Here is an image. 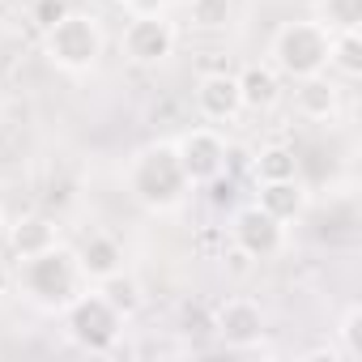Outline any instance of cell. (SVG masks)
Returning <instances> with one entry per match:
<instances>
[{"mask_svg": "<svg viewBox=\"0 0 362 362\" xmlns=\"http://www.w3.org/2000/svg\"><path fill=\"white\" fill-rule=\"evenodd\" d=\"M64 13H69V0H35V22H39L43 30L56 26Z\"/></svg>", "mask_w": 362, "mask_h": 362, "instance_id": "7402d4cb", "label": "cell"}, {"mask_svg": "<svg viewBox=\"0 0 362 362\" xmlns=\"http://www.w3.org/2000/svg\"><path fill=\"white\" fill-rule=\"evenodd\" d=\"M298 175V153L290 145H264L256 158V179L269 184V179H294Z\"/></svg>", "mask_w": 362, "mask_h": 362, "instance_id": "ac0fdd59", "label": "cell"}, {"mask_svg": "<svg viewBox=\"0 0 362 362\" xmlns=\"http://www.w3.org/2000/svg\"><path fill=\"white\" fill-rule=\"evenodd\" d=\"M64 328H69V341L86 354H107L115 341H119V328H124V315L98 294V290H86L77 294L69 307H64Z\"/></svg>", "mask_w": 362, "mask_h": 362, "instance_id": "5b68a950", "label": "cell"}, {"mask_svg": "<svg viewBox=\"0 0 362 362\" xmlns=\"http://www.w3.org/2000/svg\"><path fill=\"white\" fill-rule=\"evenodd\" d=\"M230 239H235V247H239L243 256L269 260V256H277L281 243H286V222H277L273 214H264L260 205H252V209H239V214H235Z\"/></svg>", "mask_w": 362, "mask_h": 362, "instance_id": "52a82bcc", "label": "cell"}, {"mask_svg": "<svg viewBox=\"0 0 362 362\" xmlns=\"http://www.w3.org/2000/svg\"><path fill=\"white\" fill-rule=\"evenodd\" d=\"M192 22L201 30H218L230 22V0H192Z\"/></svg>", "mask_w": 362, "mask_h": 362, "instance_id": "44dd1931", "label": "cell"}, {"mask_svg": "<svg viewBox=\"0 0 362 362\" xmlns=\"http://www.w3.org/2000/svg\"><path fill=\"white\" fill-rule=\"evenodd\" d=\"M56 243H60V235H56V222H52V218H43V214L18 218V222L9 226V252H13L18 260L43 256V252H52Z\"/></svg>", "mask_w": 362, "mask_h": 362, "instance_id": "7c38bea8", "label": "cell"}, {"mask_svg": "<svg viewBox=\"0 0 362 362\" xmlns=\"http://www.w3.org/2000/svg\"><path fill=\"white\" fill-rule=\"evenodd\" d=\"M328 69L341 77H362V30H332L328 39Z\"/></svg>", "mask_w": 362, "mask_h": 362, "instance_id": "2e32d148", "label": "cell"}, {"mask_svg": "<svg viewBox=\"0 0 362 362\" xmlns=\"http://www.w3.org/2000/svg\"><path fill=\"white\" fill-rule=\"evenodd\" d=\"M175 153H179V166H184L188 184H218L226 175V141L214 132V128H188L184 136L175 141Z\"/></svg>", "mask_w": 362, "mask_h": 362, "instance_id": "8992f818", "label": "cell"}, {"mask_svg": "<svg viewBox=\"0 0 362 362\" xmlns=\"http://www.w3.org/2000/svg\"><path fill=\"white\" fill-rule=\"evenodd\" d=\"M197 111L214 124H230L239 111H243V98H239V77L235 73H205L197 81Z\"/></svg>", "mask_w": 362, "mask_h": 362, "instance_id": "30bf717a", "label": "cell"}, {"mask_svg": "<svg viewBox=\"0 0 362 362\" xmlns=\"http://www.w3.org/2000/svg\"><path fill=\"white\" fill-rule=\"evenodd\" d=\"M337 337H341V358L345 362H358L362 358V307L349 303L341 324H337Z\"/></svg>", "mask_w": 362, "mask_h": 362, "instance_id": "ffe728a7", "label": "cell"}, {"mask_svg": "<svg viewBox=\"0 0 362 362\" xmlns=\"http://www.w3.org/2000/svg\"><path fill=\"white\" fill-rule=\"evenodd\" d=\"M94 290L128 320V315H136L141 311V303H145V294H141V281L136 277H128L124 269L119 273H111V277H103V281H94Z\"/></svg>", "mask_w": 362, "mask_h": 362, "instance_id": "e0dca14e", "label": "cell"}, {"mask_svg": "<svg viewBox=\"0 0 362 362\" xmlns=\"http://www.w3.org/2000/svg\"><path fill=\"white\" fill-rule=\"evenodd\" d=\"M170 52H175V30H170L166 18L141 13V18L128 22V30H124V56H128L132 64L149 69V64H162Z\"/></svg>", "mask_w": 362, "mask_h": 362, "instance_id": "ba28073f", "label": "cell"}, {"mask_svg": "<svg viewBox=\"0 0 362 362\" xmlns=\"http://www.w3.org/2000/svg\"><path fill=\"white\" fill-rule=\"evenodd\" d=\"M320 26L332 30H358L362 26V0H320Z\"/></svg>", "mask_w": 362, "mask_h": 362, "instance_id": "d6986e66", "label": "cell"}, {"mask_svg": "<svg viewBox=\"0 0 362 362\" xmlns=\"http://www.w3.org/2000/svg\"><path fill=\"white\" fill-rule=\"evenodd\" d=\"M43 47H47V60L64 73H90L103 56V26L98 18L90 13H64L56 26L43 30Z\"/></svg>", "mask_w": 362, "mask_h": 362, "instance_id": "3957f363", "label": "cell"}, {"mask_svg": "<svg viewBox=\"0 0 362 362\" xmlns=\"http://www.w3.org/2000/svg\"><path fill=\"white\" fill-rule=\"evenodd\" d=\"M22 286H26V294H30L39 307H69V303L81 294L86 273H81V264H77V252H69V247L56 243V247L43 252V256L22 260Z\"/></svg>", "mask_w": 362, "mask_h": 362, "instance_id": "7a4b0ae2", "label": "cell"}, {"mask_svg": "<svg viewBox=\"0 0 362 362\" xmlns=\"http://www.w3.org/2000/svg\"><path fill=\"white\" fill-rule=\"evenodd\" d=\"M0 226H5V214H0Z\"/></svg>", "mask_w": 362, "mask_h": 362, "instance_id": "cb8c5ba5", "label": "cell"}, {"mask_svg": "<svg viewBox=\"0 0 362 362\" xmlns=\"http://www.w3.org/2000/svg\"><path fill=\"white\" fill-rule=\"evenodd\" d=\"M77 264H81L86 281H103V277H111V273L124 269V247H119L111 235L94 230V235L77 247Z\"/></svg>", "mask_w": 362, "mask_h": 362, "instance_id": "5bb4252c", "label": "cell"}, {"mask_svg": "<svg viewBox=\"0 0 362 362\" xmlns=\"http://www.w3.org/2000/svg\"><path fill=\"white\" fill-rule=\"evenodd\" d=\"M9 286H13V269H9V260H5V256H0V294H5Z\"/></svg>", "mask_w": 362, "mask_h": 362, "instance_id": "603a6c76", "label": "cell"}, {"mask_svg": "<svg viewBox=\"0 0 362 362\" xmlns=\"http://www.w3.org/2000/svg\"><path fill=\"white\" fill-rule=\"evenodd\" d=\"M328 30L320 22H286L277 35H273V69L290 81L298 77H311V73H324L328 69Z\"/></svg>", "mask_w": 362, "mask_h": 362, "instance_id": "277c9868", "label": "cell"}, {"mask_svg": "<svg viewBox=\"0 0 362 362\" xmlns=\"http://www.w3.org/2000/svg\"><path fill=\"white\" fill-rule=\"evenodd\" d=\"M294 111L311 124H324L341 111V90L324 77V73H311V77H298L294 86Z\"/></svg>", "mask_w": 362, "mask_h": 362, "instance_id": "8fae6325", "label": "cell"}, {"mask_svg": "<svg viewBox=\"0 0 362 362\" xmlns=\"http://www.w3.org/2000/svg\"><path fill=\"white\" fill-rule=\"evenodd\" d=\"M218 337L230 345V349H252L260 345L264 337V311L252 303V298H230L218 307V320H214Z\"/></svg>", "mask_w": 362, "mask_h": 362, "instance_id": "9c48e42d", "label": "cell"}, {"mask_svg": "<svg viewBox=\"0 0 362 362\" xmlns=\"http://www.w3.org/2000/svg\"><path fill=\"white\" fill-rule=\"evenodd\" d=\"M264 214H273L277 222H294L303 218L307 209V188H303V179H269V184H260V201H256Z\"/></svg>", "mask_w": 362, "mask_h": 362, "instance_id": "4fadbf2b", "label": "cell"}, {"mask_svg": "<svg viewBox=\"0 0 362 362\" xmlns=\"http://www.w3.org/2000/svg\"><path fill=\"white\" fill-rule=\"evenodd\" d=\"M188 175L179 166V153L170 141H158V145H145L132 166H128V192L136 197V205H145L149 214H170L184 205L188 197Z\"/></svg>", "mask_w": 362, "mask_h": 362, "instance_id": "6da1fadb", "label": "cell"}, {"mask_svg": "<svg viewBox=\"0 0 362 362\" xmlns=\"http://www.w3.org/2000/svg\"><path fill=\"white\" fill-rule=\"evenodd\" d=\"M239 98L243 111H269L281 98V73L273 64H247L239 73Z\"/></svg>", "mask_w": 362, "mask_h": 362, "instance_id": "9a60e30c", "label": "cell"}]
</instances>
